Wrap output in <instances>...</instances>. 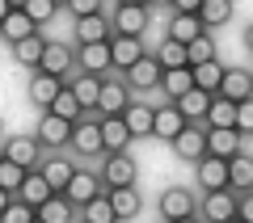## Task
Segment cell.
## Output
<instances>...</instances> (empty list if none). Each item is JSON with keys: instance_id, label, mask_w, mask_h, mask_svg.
<instances>
[{"instance_id": "obj_1", "label": "cell", "mask_w": 253, "mask_h": 223, "mask_svg": "<svg viewBox=\"0 0 253 223\" xmlns=\"http://www.w3.org/2000/svg\"><path fill=\"white\" fill-rule=\"evenodd\" d=\"M68 143H72L76 156H106V143H101V122H97V118H76Z\"/></svg>"}, {"instance_id": "obj_2", "label": "cell", "mask_w": 253, "mask_h": 223, "mask_svg": "<svg viewBox=\"0 0 253 223\" xmlns=\"http://www.w3.org/2000/svg\"><path fill=\"white\" fill-rule=\"evenodd\" d=\"M199 215V206H194V194H190L186 186H169L161 194V219L165 223H177V219H194Z\"/></svg>"}, {"instance_id": "obj_3", "label": "cell", "mask_w": 253, "mask_h": 223, "mask_svg": "<svg viewBox=\"0 0 253 223\" xmlns=\"http://www.w3.org/2000/svg\"><path fill=\"white\" fill-rule=\"evenodd\" d=\"M123 80H126V89H131V93H148V89L161 84V63H156L152 55H139V59L123 72Z\"/></svg>"}, {"instance_id": "obj_4", "label": "cell", "mask_w": 253, "mask_h": 223, "mask_svg": "<svg viewBox=\"0 0 253 223\" xmlns=\"http://www.w3.org/2000/svg\"><path fill=\"white\" fill-rule=\"evenodd\" d=\"M236 202H241V194L236 189H211L207 194V202H203V219H211V223H232L236 219Z\"/></svg>"}, {"instance_id": "obj_5", "label": "cell", "mask_w": 253, "mask_h": 223, "mask_svg": "<svg viewBox=\"0 0 253 223\" xmlns=\"http://www.w3.org/2000/svg\"><path fill=\"white\" fill-rule=\"evenodd\" d=\"M101 186H131V181H135V160H131V156L126 152H106V164H101Z\"/></svg>"}, {"instance_id": "obj_6", "label": "cell", "mask_w": 253, "mask_h": 223, "mask_svg": "<svg viewBox=\"0 0 253 223\" xmlns=\"http://www.w3.org/2000/svg\"><path fill=\"white\" fill-rule=\"evenodd\" d=\"M173 152L181 156V160H199V156H207V126H181L177 135H173Z\"/></svg>"}, {"instance_id": "obj_7", "label": "cell", "mask_w": 253, "mask_h": 223, "mask_svg": "<svg viewBox=\"0 0 253 223\" xmlns=\"http://www.w3.org/2000/svg\"><path fill=\"white\" fill-rule=\"evenodd\" d=\"M93 194H101V177L97 173H84V169H72V177H68V186H63V198L81 211Z\"/></svg>"}, {"instance_id": "obj_8", "label": "cell", "mask_w": 253, "mask_h": 223, "mask_svg": "<svg viewBox=\"0 0 253 223\" xmlns=\"http://www.w3.org/2000/svg\"><path fill=\"white\" fill-rule=\"evenodd\" d=\"M131 101V89H126V80H106L101 76V89H97V118H106V114H123V106Z\"/></svg>"}, {"instance_id": "obj_9", "label": "cell", "mask_w": 253, "mask_h": 223, "mask_svg": "<svg viewBox=\"0 0 253 223\" xmlns=\"http://www.w3.org/2000/svg\"><path fill=\"white\" fill-rule=\"evenodd\" d=\"M139 55H144V38H135V34H110V68L126 72Z\"/></svg>"}, {"instance_id": "obj_10", "label": "cell", "mask_w": 253, "mask_h": 223, "mask_svg": "<svg viewBox=\"0 0 253 223\" xmlns=\"http://www.w3.org/2000/svg\"><path fill=\"white\" fill-rule=\"evenodd\" d=\"M68 135H72V122H68V118H59V114H51V110H42L34 139L42 143V148H68Z\"/></svg>"}, {"instance_id": "obj_11", "label": "cell", "mask_w": 253, "mask_h": 223, "mask_svg": "<svg viewBox=\"0 0 253 223\" xmlns=\"http://www.w3.org/2000/svg\"><path fill=\"white\" fill-rule=\"evenodd\" d=\"M110 26H114V34L144 38V30H148V4H118L114 17H110Z\"/></svg>"}, {"instance_id": "obj_12", "label": "cell", "mask_w": 253, "mask_h": 223, "mask_svg": "<svg viewBox=\"0 0 253 223\" xmlns=\"http://www.w3.org/2000/svg\"><path fill=\"white\" fill-rule=\"evenodd\" d=\"M194 173H199V186L207 189V194L228 186V160H224V156H211V152L199 156V160H194Z\"/></svg>"}, {"instance_id": "obj_13", "label": "cell", "mask_w": 253, "mask_h": 223, "mask_svg": "<svg viewBox=\"0 0 253 223\" xmlns=\"http://www.w3.org/2000/svg\"><path fill=\"white\" fill-rule=\"evenodd\" d=\"M72 63H76V55H72V46H68V42H46V46H42V59H38V68L63 80V76H72Z\"/></svg>"}, {"instance_id": "obj_14", "label": "cell", "mask_w": 253, "mask_h": 223, "mask_svg": "<svg viewBox=\"0 0 253 223\" xmlns=\"http://www.w3.org/2000/svg\"><path fill=\"white\" fill-rule=\"evenodd\" d=\"M34 76H30V84H26V93H30V101H34L38 110H46L55 101V93L63 89V80L59 76H51V72H42V68H30Z\"/></svg>"}, {"instance_id": "obj_15", "label": "cell", "mask_w": 253, "mask_h": 223, "mask_svg": "<svg viewBox=\"0 0 253 223\" xmlns=\"http://www.w3.org/2000/svg\"><path fill=\"white\" fill-rule=\"evenodd\" d=\"M181 126H186V114L177 110V101H169V106H156V110H152V135H156V139L169 143Z\"/></svg>"}, {"instance_id": "obj_16", "label": "cell", "mask_w": 253, "mask_h": 223, "mask_svg": "<svg viewBox=\"0 0 253 223\" xmlns=\"http://www.w3.org/2000/svg\"><path fill=\"white\" fill-rule=\"evenodd\" d=\"M34 219H38V223H72V219H76V206L68 202L63 194H46L42 202L34 206Z\"/></svg>"}, {"instance_id": "obj_17", "label": "cell", "mask_w": 253, "mask_h": 223, "mask_svg": "<svg viewBox=\"0 0 253 223\" xmlns=\"http://www.w3.org/2000/svg\"><path fill=\"white\" fill-rule=\"evenodd\" d=\"M76 63H81V72L106 76L110 72V42H81L76 46Z\"/></svg>"}, {"instance_id": "obj_18", "label": "cell", "mask_w": 253, "mask_h": 223, "mask_svg": "<svg viewBox=\"0 0 253 223\" xmlns=\"http://www.w3.org/2000/svg\"><path fill=\"white\" fill-rule=\"evenodd\" d=\"M126 122V131H131V139H144V135H152V106H144V101H126L123 114H118Z\"/></svg>"}, {"instance_id": "obj_19", "label": "cell", "mask_w": 253, "mask_h": 223, "mask_svg": "<svg viewBox=\"0 0 253 223\" xmlns=\"http://www.w3.org/2000/svg\"><path fill=\"white\" fill-rule=\"evenodd\" d=\"M38 148H42V143L34 139V135H13L9 143H4V156H9V160H17L21 169H38Z\"/></svg>"}, {"instance_id": "obj_20", "label": "cell", "mask_w": 253, "mask_h": 223, "mask_svg": "<svg viewBox=\"0 0 253 223\" xmlns=\"http://www.w3.org/2000/svg\"><path fill=\"white\" fill-rule=\"evenodd\" d=\"M207 152L211 156H236L241 152V131L236 126H207Z\"/></svg>"}, {"instance_id": "obj_21", "label": "cell", "mask_w": 253, "mask_h": 223, "mask_svg": "<svg viewBox=\"0 0 253 223\" xmlns=\"http://www.w3.org/2000/svg\"><path fill=\"white\" fill-rule=\"evenodd\" d=\"M110 206H114V219H135L139 206H144L135 181H131V186H114V189H110Z\"/></svg>"}, {"instance_id": "obj_22", "label": "cell", "mask_w": 253, "mask_h": 223, "mask_svg": "<svg viewBox=\"0 0 253 223\" xmlns=\"http://www.w3.org/2000/svg\"><path fill=\"white\" fill-rule=\"evenodd\" d=\"M110 34H114V26H110L101 13L76 17V42H110Z\"/></svg>"}, {"instance_id": "obj_23", "label": "cell", "mask_w": 253, "mask_h": 223, "mask_svg": "<svg viewBox=\"0 0 253 223\" xmlns=\"http://www.w3.org/2000/svg\"><path fill=\"white\" fill-rule=\"evenodd\" d=\"M63 84L76 93V101H81L84 110L97 106V89H101V76H93V72H76V76H63Z\"/></svg>"}, {"instance_id": "obj_24", "label": "cell", "mask_w": 253, "mask_h": 223, "mask_svg": "<svg viewBox=\"0 0 253 223\" xmlns=\"http://www.w3.org/2000/svg\"><path fill=\"white\" fill-rule=\"evenodd\" d=\"M101 122V143H106V152H126V143H131V131H126V122L118 114H106L97 118Z\"/></svg>"}, {"instance_id": "obj_25", "label": "cell", "mask_w": 253, "mask_h": 223, "mask_svg": "<svg viewBox=\"0 0 253 223\" xmlns=\"http://www.w3.org/2000/svg\"><path fill=\"white\" fill-rule=\"evenodd\" d=\"M228 189H236V194L253 189V156H245V152L228 156Z\"/></svg>"}, {"instance_id": "obj_26", "label": "cell", "mask_w": 253, "mask_h": 223, "mask_svg": "<svg viewBox=\"0 0 253 223\" xmlns=\"http://www.w3.org/2000/svg\"><path fill=\"white\" fill-rule=\"evenodd\" d=\"M13 194H17V198H26L30 206H38L46 194H55V189H51V181L42 177V169H26V177H21V186L13 189Z\"/></svg>"}, {"instance_id": "obj_27", "label": "cell", "mask_w": 253, "mask_h": 223, "mask_svg": "<svg viewBox=\"0 0 253 223\" xmlns=\"http://www.w3.org/2000/svg\"><path fill=\"white\" fill-rule=\"evenodd\" d=\"M203 126H236V101L224 93H211V106L203 114Z\"/></svg>"}, {"instance_id": "obj_28", "label": "cell", "mask_w": 253, "mask_h": 223, "mask_svg": "<svg viewBox=\"0 0 253 223\" xmlns=\"http://www.w3.org/2000/svg\"><path fill=\"white\" fill-rule=\"evenodd\" d=\"M173 101H177V110L186 114V122H203V114H207V106H211V93L194 84V89H186L181 97H173Z\"/></svg>"}, {"instance_id": "obj_29", "label": "cell", "mask_w": 253, "mask_h": 223, "mask_svg": "<svg viewBox=\"0 0 253 223\" xmlns=\"http://www.w3.org/2000/svg\"><path fill=\"white\" fill-rule=\"evenodd\" d=\"M219 93H224V97H232V101L249 97V93H253V72H245V68H224Z\"/></svg>"}, {"instance_id": "obj_30", "label": "cell", "mask_w": 253, "mask_h": 223, "mask_svg": "<svg viewBox=\"0 0 253 223\" xmlns=\"http://www.w3.org/2000/svg\"><path fill=\"white\" fill-rule=\"evenodd\" d=\"M42 46H46V38L38 34H26V38H17V42H13V59L21 63V68H38V59H42Z\"/></svg>"}, {"instance_id": "obj_31", "label": "cell", "mask_w": 253, "mask_h": 223, "mask_svg": "<svg viewBox=\"0 0 253 223\" xmlns=\"http://www.w3.org/2000/svg\"><path fill=\"white\" fill-rule=\"evenodd\" d=\"M34 21H30V13L26 9H9L4 13V21H0V34H4V42H17V38H26V34H34Z\"/></svg>"}, {"instance_id": "obj_32", "label": "cell", "mask_w": 253, "mask_h": 223, "mask_svg": "<svg viewBox=\"0 0 253 223\" xmlns=\"http://www.w3.org/2000/svg\"><path fill=\"white\" fill-rule=\"evenodd\" d=\"M203 17L199 13H173V21H169V38H177V42H190V38H199L203 34Z\"/></svg>"}, {"instance_id": "obj_33", "label": "cell", "mask_w": 253, "mask_h": 223, "mask_svg": "<svg viewBox=\"0 0 253 223\" xmlns=\"http://www.w3.org/2000/svg\"><path fill=\"white\" fill-rule=\"evenodd\" d=\"M156 89H165L169 97H181L186 89H194V72H190V68H165Z\"/></svg>"}, {"instance_id": "obj_34", "label": "cell", "mask_w": 253, "mask_h": 223, "mask_svg": "<svg viewBox=\"0 0 253 223\" xmlns=\"http://www.w3.org/2000/svg\"><path fill=\"white\" fill-rule=\"evenodd\" d=\"M152 59L161 63V72H165V68H190V59H186V42H177V38H165V42L156 46Z\"/></svg>"}, {"instance_id": "obj_35", "label": "cell", "mask_w": 253, "mask_h": 223, "mask_svg": "<svg viewBox=\"0 0 253 223\" xmlns=\"http://www.w3.org/2000/svg\"><path fill=\"white\" fill-rule=\"evenodd\" d=\"M199 17H203V26H207V30L228 26V21H232V0H203V4H199Z\"/></svg>"}, {"instance_id": "obj_36", "label": "cell", "mask_w": 253, "mask_h": 223, "mask_svg": "<svg viewBox=\"0 0 253 223\" xmlns=\"http://www.w3.org/2000/svg\"><path fill=\"white\" fill-rule=\"evenodd\" d=\"M194 84L199 89H207V93H219V80H224V63L219 59H207V63H194Z\"/></svg>"}, {"instance_id": "obj_37", "label": "cell", "mask_w": 253, "mask_h": 223, "mask_svg": "<svg viewBox=\"0 0 253 223\" xmlns=\"http://www.w3.org/2000/svg\"><path fill=\"white\" fill-rule=\"evenodd\" d=\"M46 110H51V114H59V118H68V122H76V118H84V106L76 101V93L68 89V84H63V89L55 93V101H51Z\"/></svg>"}, {"instance_id": "obj_38", "label": "cell", "mask_w": 253, "mask_h": 223, "mask_svg": "<svg viewBox=\"0 0 253 223\" xmlns=\"http://www.w3.org/2000/svg\"><path fill=\"white\" fill-rule=\"evenodd\" d=\"M84 223H114V206H110V194H93L89 202L81 206Z\"/></svg>"}, {"instance_id": "obj_39", "label": "cell", "mask_w": 253, "mask_h": 223, "mask_svg": "<svg viewBox=\"0 0 253 223\" xmlns=\"http://www.w3.org/2000/svg\"><path fill=\"white\" fill-rule=\"evenodd\" d=\"M186 59H190V68L215 59V38H211V30H203L199 38H190V42H186Z\"/></svg>"}, {"instance_id": "obj_40", "label": "cell", "mask_w": 253, "mask_h": 223, "mask_svg": "<svg viewBox=\"0 0 253 223\" xmlns=\"http://www.w3.org/2000/svg\"><path fill=\"white\" fill-rule=\"evenodd\" d=\"M38 169H42V177L51 181L55 194H63V186H68V177H72V160H42Z\"/></svg>"}, {"instance_id": "obj_41", "label": "cell", "mask_w": 253, "mask_h": 223, "mask_svg": "<svg viewBox=\"0 0 253 223\" xmlns=\"http://www.w3.org/2000/svg\"><path fill=\"white\" fill-rule=\"evenodd\" d=\"M0 219H4V223H34V206H30L26 198L9 194V202H4V211H0Z\"/></svg>"}, {"instance_id": "obj_42", "label": "cell", "mask_w": 253, "mask_h": 223, "mask_svg": "<svg viewBox=\"0 0 253 223\" xmlns=\"http://www.w3.org/2000/svg\"><path fill=\"white\" fill-rule=\"evenodd\" d=\"M21 177H26V169H21L17 160H9V156H0V189H17L21 186Z\"/></svg>"}, {"instance_id": "obj_43", "label": "cell", "mask_w": 253, "mask_h": 223, "mask_svg": "<svg viewBox=\"0 0 253 223\" xmlns=\"http://www.w3.org/2000/svg\"><path fill=\"white\" fill-rule=\"evenodd\" d=\"M21 9L30 13V21H34V26H46V21L55 17V4H51V0H26Z\"/></svg>"}, {"instance_id": "obj_44", "label": "cell", "mask_w": 253, "mask_h": 223, "mask_svg": "<svg viewBox=\"0 0 253 223\" xmlns=\"http://www.w3.org/2000/svg\"><path fill=\"white\" fill-rule=\"evenodd\" d=\"M236 131H241V135H253V93L236 101Z\"/></svg>"}, {"instance_id": "obj_45", "label": "cell", "mask_w": 253, "mask_h": 223, "mask_svg": "<svg viewBox=\"0 0 253 223\" xmlns=\"http://www.w3.org/2000/svg\"><path fill=\"white\" fill-rule=\"evenodd\" d=\"M63 9H72V17H84V13H101V0H68Z\"/></svg>"}, {"instance_id": "obj_46", "label": "cell", "mask_w": 253, "mask_h": 223, "mask_svg": "<svg viewBox=\"0 0 253 223\" xmlns=\"http://www.w3.org/2000/svg\"><path fill=\"white\" fill-rule=\"evenodd\" d=\"M236 219L253 223V189H245V194H241V202H236Z\"/></svg>"}, {"instance_id": "obj_47", "label": "cell", "mask_w": 253, "mask_h": 223, "mask_svg": "<svg viewBox=\"0 0 253 223\" xmlns=\"http://www.w3.org/2000/svg\"><path fill=\"white\" fill-rule=\"evenodd\" d=\"M199 4H203V0H173L169 9L173 13H199Z\"/></svg>"}, {"instance_id": "obj_48", "label": "cell", "mask_w": 253, "mask_h": 223, "mask_svg": "<svg viewBox=\"0 0 253 223\" xmlns=\"http://www.w3.org/2000/svg\"><path fill=\"white\" fill-rule=\"evenodd\" d=\"M144 4H148V9H169L173 0H144Z\"/></svg>"}, {"instance_id": "obj_49", "label": "cell", "mask_w": 253, "mask_h": 223, "mask_svg": "<svg viewBox=\"0 0 253 223\" xmlns=\"http://www.w3.org/2000/svg\"><path fill=\"white\" fill-rule=\"evenodd\" d=\"M245 46H249V51H253V26L245 30Z\"/></svg>"}, {"instance_id": "obj_50", "label": "cell", "mask_w": 253, "mask_h": 223, "mask_svg": "<svg viewBox=\"0 0 253 223\" xmlns=\"http://www.w3.org/2000/svg\"><path fill=\"white\" fill-rule=\"evenodd\" d=\"M4 13H9V0H0V21H4Z\"/></svg>"}, {"instance_id": "obj_51", "label": "cell", "mask_w": 253, "mask_h": 223, "mask_svg": "<svg viewBox=\"0 0 253 223\" xmlns=\"http://www.w3.org/2000/svg\"><path fill=\"white\" fill-rule=\"evenodd\" d=\"M4 202H9V189H0V211H4Z\"/></svg>"}, {"instance_id": "obj_52", "label": "cell", "mask_w": 253, "mask_h": 223, "mask_svg": "<svg viewBox=\"0 0 253 223\" xmlns=\"http://www.w3.org/2000/svg\"><path fill=\"white\" fill-rule=\"evenodd\" d=\"M21 4H26V0H9V9H21Z\"/></svg>"}, {"instance_id": "obj_53", "label": "cell", "mask_w": 253, "mask_h": 223, "mask_svg": "<svg viewBox=\"0 0 253 223\" xmlns=\"http://www.w3.org/2000/svg\"><path fill=\"white\" fill-rule=\"evenodd\" d=\"M118 4H144V0H118Z\"/></svg>"}, {"instance_id": "obj_54", "label": "cell", "mask_w": 253, "mask_h": 223, "mask_svg": "<svg viewBox=\"0 0 253 223\" xmlns=\"http://www.w3.org/2000/svg\"><path fill=\"white\" fill-rule=\"evenodd\" d=\"M51 4H55V9H63V4H68V0H51Z\"/></svg>"}, {"instance_id": "obj_55", "label": "cell", "mask_w": 253, "mask_h": 223, "mask_svg": "<svg viewBox=\"0 0 253 223\" xmlns=\"http://www.w3.org/2000/svg\"><path fill=\"white\" fill-rule=\"evenodd\" d=\"M0 156H4V152H0Z\"/></svg>"}]
</instances>
